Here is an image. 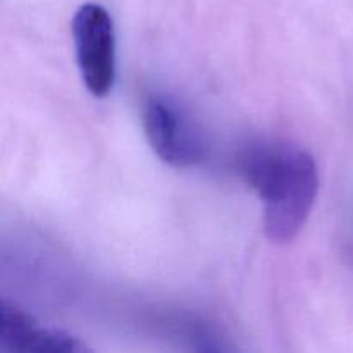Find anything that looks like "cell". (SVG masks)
<instances>
[{"label": "cell", "instance_id": "obj_2", "mask_svg": "<svg viewBox=\"0 0 353 353\" xmlns=\"http://www.w3.org/2000/svg\"><path fill=\"white\" fill-rule=\"evenodd\" d=\"M72 43L79 76L90 95L103 99L116 83V28L103 6L86 2L71 21Z\"/></svg>", "mask_w": 353, "mask_h": 353}, {"label": "cell", "instance_id": "obj_3", "mask_svg": "<svg viewBox=\"0 0 353 353\" xmlns=\"http://www.w3.org/2000/svg\"><path fill=\"white\" fill-rule=\"evenodd\" d=\"M143 128L152 150L168 165L192 168L205 157V138L199 123L172 97H148Z\"/></svg>", "mask_w": 353, "mask_h": 353}, {"label": "cell", "instance_id": "obj_5", "mask_svg": "<svg viewBox=\"0 0 353 353\" xmlns=\"http://www.w3.org/2000/svg\"><path fill=\"white\" fill-rule=\"evenodd\" d=\"M169 331L183 353H241L223 331L192 314L174 317Z\"/></svg>", "mask_w": 353, "mask_h": 353}, {"label": "cell", "instance_id": "obj_1", "mask_svg": "<svg viewBox=\"0 0 353 353\" xmlns=\"http://www.w3.org/2000/svg\"><path fill=\"white\" fill-rule=\"evenodd\" d=\"M241 178L264 203V231L286 245L305 226L319 192V172L305 148L288 141H254L238 159Z\"/></svg>", "mask_w": 353, "mask_h": 353}, {"label": "cell", "instance_id": "obj_4", "mask_svg": "<svg viewBox=\"0 0 353 353\" xmlns=\"http://www.w3.org/2000/svg\"><path fill=\"white\" fill-rule=\"evenodd\" d=\"M0 345L6 353H95L74 334L43 326L7 302L0 309Z\"/></svg>", "mask_w": 353, "mask_h": 353}]
</instances>
